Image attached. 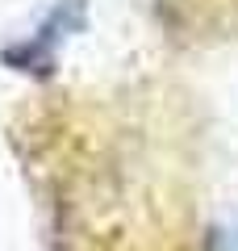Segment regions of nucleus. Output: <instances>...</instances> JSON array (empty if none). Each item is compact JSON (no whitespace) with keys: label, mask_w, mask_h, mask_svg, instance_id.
I'll return each instance as SVG.
<instances>
[{"label":"nucleus","mask_w":238,"mask_h":251,"mask_svg":"<svg viewBox=\"0 0 238 251\" xmlns=\"http://www.w3.org/2000/svg\"><path fill=\"white\" fill-rule=\"evenodd\" d=\"M79 21H84V4H79V0L59 4L54 17L38 29V38H29V42H21L17 50H9V63H17V67H25V72H46V67L54 63V42L67 38L63 29H79Z\"/></svg>","instance_id":"nucleus-1"}]
</instances>
